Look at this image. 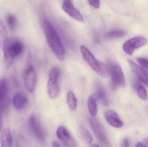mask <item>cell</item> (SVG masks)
<instances>
[{"label":"cell","mask_w":148,"mask_h":147,"mask_svg":"<svg viewBox=\"0 0 148 147\" xmlns=\"http://www.w3.org/2000/svg\"><path fill=\"white\" fill-rule=\"evenodd\" d=\"M42 27L48 43L53 52L59 60L63 61L66 57V51L55 29L47 20L43 21Z\"/></svg>","instance_id":"1"},{"label":"cell","mask_w":148,"mask_h":147,"mask_svg":"<svg viewBox=\"0 0 148 147\" xmlns=\"http://www.w3.org/2000/svg\"><path fill=\"white\" fill-rule=\"evenodd\" d=\"M23 50V45L20 39L16 36L7 37L3 44L4 62L7 66H10L15 58L20 55Z\"/></svg>","instance_id":"2"},{"label":"cell","mask_w":148,"mask_h":147,"mask_svg":"<svg viewBox=\"0 0 148 147\" xmlns=\"http://www.w3.org/2000/svg\"><path fill=\"white\" fill-rule=\"evenodd\" d=\"M81 51L84 59L99 76L103 78L108 77L109 71L108 67L102 62L97 60L87 47L81 46Z\"/></svg>","instance_id":"3"},{"label":"cell","mask_w":148,"mask_h":147,"mask_svg":"<svg viewBox=\"0 0 148 147\" xmlns=\"http://www.w3.org/2000/svg\"><path fill=\"white\" fill-rule=\"evenodd\" d=\"M60 74V69L55 67L52 69L49 74L47 83V93L49 96L52 99L58 97L60 93L59 79Z\"/></svg>","instance_id":"4"},{"label":"cell","mask_w":148,"mask_h":147,"mask_svg":"<svg viewBox=\"0 0 148 147\" xmlns=\"http://www.w3.org/2000/svg\"><path fill=\"white\" fill-rule=\"evenodd\" d=\"M90 125L99 142L103 146H110V143L103 127L99 121L93 117L89 118Z\"/></svg>","instance_id":"5"},{"label":"cell","mask_w":148,"mask_h":147,"mask_svg":"<svg viewBox=\"0 0 148 147\" xmlns=\"http://www.w3.org/2000/svg\"><path fill=\"white\" fill-rule=\"evenodd\" d=\"M111 88L116 89L120 86L125 85V77L120 65L115 64L110 68Z\"/></svg>","instance_id":"6"},{"label":"cell","mask_w":148,"mask_h":147,"mask_svg":"<svg viewBox=\"0 0 148 147\" xmlns=\"http://www.w3.org/2000/svg\"><path fill=\"white\" fill-rule=\"evenodd\" d=\"M30 130L35 137L41 142L46 140V133L42 126L34 114H31L29 119Z\"/></svg>","instance_id":"7"},{"label":"cell","mask_w":148,"mask_h":147,"mask_svg":"<svg viewBox=\"0 0 148 147\" xmlns=\"http://www.w3.org/2000/svg\"><path fill=\"white\" fill-rule=\"evenodd\" d=\"M147 42V38L143 36L134 37L126 41L123 44V51L129 55H132L136 49L145 45Z\"/></svg>","instance_id":"8"},{"label":"cell","mask_w":148,"mask_h":147,"mask_svg":"<svg viewBox=\"0 0 148 147\" xmlns=\"http://www.w3.org/2000/svg\"><path fill=\"white\" fill-rule=\"evenodd\" d=\"M56 133L58 139L66 146L69 147L77 146L76 142L75 139L64 126H60L56 130Z\"/></svg>","instance_id":"9"},{"label":"cell","mask_w":148,"mask_h":147,"mask_svg":"<svg viewBox=\"0 0 148 147\" xmlns=\"http://www.w3.org/2000/svg\"><path fill=\"white\" fill-rule=\"evenodd\" d=\"M24 83L27 90L30 93L34 91L36 86V75L32 65L29 66L25 72Z\"/></svg>","instance_id":"10"},{"label":"cell","mask_w":148,"mask_h":147,"mask_svg":"<svg viewBox=\"0 0 148 147\" xmlns=\"http://www.w3.org/2000/svg\"><path fill=\"white\" fill-rule=\"evenodd\" d=\"M62 9L70 17L78 21H83L82 16L75 7L71 0H64L62 3Z\"/></svg>","instance_id":"11"},{"label":"cell","mask_w":148,"mask_h":147,"mask_svg":"<svg viewBox=\"0 0 148 147\" xmlns=\"http://www.w3.org/2000/svg\"><path fill=\"white\" fill-rule=\"evenodd\" d=\"M104 117L107 123L110 126L121 128L123 126V123L119 117L118 114L113 110H108L104 113Z\"/></svg>","instance_id":"12"},{"label":"cell","mask_w":148,"mask_h":147,"mask_svg":"<svg viewBox=\"0 0 148 147\" xmlns=\"http://www.w3.org/2000/svg\"><path fill=\"white\" fill-rule=\"evenodd\" d=\"M128 63L135 73L144 84L148 86V72L131 60H129Z\"/></svg>","instance_id":"13"},{"label":"cell","mask_w":148,"mask_h":147,"mask_svg":"<svg viewBox=\"0 0 148 147\" xmlns=\"http://www.w3.org/2000/svg\"><path fill=\"white\" fill-rule=\"evenodd\" d=\"M96 97L103 106H108L109 104V99L108 93L103 85L101 83H97L96 85Z\"/></svg>","instance_id":"14"},{"label":"cell","mask_w":148,"mask_h":147,"mask_svg":"<svg viewBox=\"0 0 148 147\" xmlns=\"http://www.w3.org/2000/svg\"><path fill=\"white\" fill-rule=\"evenodd\" d=\"M7 94V80L3 79L0 80V114L2 113L6 105Z\"/></svg>","instance_id":"15"},{"label":"cell","mask_w":148,"mask_h":147,"mask_svg":"<svg viewBox=\"0 0 148 147\" xmlns=\"http://www.w3.org/2000/svg\"><path fill=\"white\" fill-rule=\"evenodd\" d=\"M0 142L2 147H12V135L8 128H5L3 130L0 138Z\"/></svg>","instance_id":"16"},{"label":"cell","mask_w":148,"mask_h":147,"mask_svg":"<svg viewBox=\"0 0 148 147\" xmlns=\"http://www.w3.org/2000/svg\"><path fill=\"white\" fill-rule=\"evenodd\" d=\"M13 104L16 109L22 108L27 104V100L25 95L21 93L16 94L13 98Z\"/></svg>","instance_id":"17"},{"label":"cell","mask_w":148,"mask_h":147,"mask_svg":"<svg viewBox=\"0 0 148 147\" xmlns=\"http://www.w3.org/2000/svg\"><path fill=\"white\" fill-rule=\"evenodd\" d=\"M97 99L95 95H91L88 99V107L90 116L95 117L97 114Z\"/></svg>","instance_id":"18"},{"label":"cell","mask_w":148,"mask_h":147,"mask_svg":"<svg viewBox=\"0 0 148 147\" xmlns=\"http://www.w3.org/2000/svg\"><path fill=\"white\" fill-rule=\"evenodd\" d=\"M79 131L84 142L88 146H90L93 143V139L89 131L82 126L79 127Z\"/></svg>","instance_id":"19"},{"label":"cell","mask_w":148,"mask_h":147,"mask_svg":"<svg viewBox=\"0 0 148 147\" xmlns=\"http://www.w3.org/2000/svg\"><path fill=\"white\" fill-rule=\"evenodd\" d=\"M133 86L137 95L141 99L145 101L148 100V96L147 90L141 84L139 83H135L134 84Z\"/></svg>","instance_id":"20"},{"label":"cell","mask_w":148,"mask_h":147,"mask_svg":"<svg viewBox=\"0 0 148 147\" xmlns=\"http://www.w3.org/2000/svg\"><path fill=\"white\" fill-rule=\"evenodd\" d=\"M67 103L69 109L75 111L77 108V100L75 94L72 91H69L67 96Z\"/></svg>","instance_id":"21"},{"label":"cell","mask_w":148,"mask_h":147,"mask_svg":"<svg viewBox=\"0 0 148 147\" xmlns=\"http://www.w3.org/2000/svg\"><path fill=\"white\" fill-rule=\"evenodd\" d=\"M6 22L9 28L11 31H14L16 29L17 25V20L14 15L8 14L6 16Z\"/></svg>","instance_id":"22"},{"label":"cell","mask_w":148,"mask_h":147,"mask_svg":"<svg viewBox=\"0 0 148 147\" xmlns=\"http://www.w3.org/2000/svg\"><path fill=\"white\" fill-rule=\"evenodd\" d=\"M125 32L121 29H115L107 33V37L110 39H118L121 38L125 35Z\"/></svg>","instance_id":"23"},{"label":"cell","mask_w":148,"mask_h":147,"mask_svg":"<svg viewBox=\"0 0 148 147\" xmlns=\"http://www.w3.org/2000/svg\"><path fill=\"white\" fill-rule=\"evenodd\" d=\"M7 34L6 27L0 19V46L3 45L4 40L7 38Z\"/></svg>","instance_id":"24"},{"label":"cell","mask_w":148,"mask_h":147,"mask_svg":"<svg viewBox=\"0 0 148 147\" xmlns=\"http://www.w3.org/2000/svg\"><path fill=\"white\" fill-rule=\"evenodd\" d=\"M140 65L143 67L145 70H148V60L147 59L143 58H137Z\"/></svg>","instance_id":"25"},{"label":"cell","mask_w":148,"mask_h":147,"mask_svg":"<svg viewBox=\"0 0 148 147\" xmlns=\"http://www.w3.org/2000/svg\"><path fill=\"white\" fill-rule=\"evenodd\" d=\"M88 3L90 6L95 8H98L100 7V0H88Z\"/></svg>","instance_id":"26"},{"label":"cell","mask_w":148,"mask_h":147,"mask_svg":"<svg viewBox=\"0 0 148 147\" xmlns=\"http://www.w3.org/2000/svg\"><path fill=\"white\" fill-rule=\"evenodd\" d=\"M130 142L128 139L127 138H124L122 142V146L129 147V146Z\"/></svg>","instance_id":"27"},{"label":"cell","mask_w":148,"mask_h":147,"mask_svg":"<svg viewBox=\"0 0 148 147\" xmlns=\"http://www.w3.org/2000/svg\"><path fill=\"white\" fill-rule=\"evenodd\" d=\"M3 127V120L1 114H0V133Z\"/></svg>","instance_id":"28"},{"label":"cell","mask_w":148,"mask_h":147,"mask_svg":"<svg viewBox=\"0 0 148 147\" xmlns=\"http://www.w3.org/2000/svg\"><path fill=\"white\" fill-rule=\"evenodd\" d=\"M53 147H60L61 145H60V143L58 142L55 141L53 142Z\"/></svg>","instance_id":"29"},{"label":"cell","mask_w":148,"mask_h":147,"mask_svg":"<svg viewBox=\"0 0 148 147\" xmlns=\"http://www.w3.org/2000/svg\"><path fill=\"white\" fill-rule=\"evenodd\" d=\"M136 147H145L144 145H143V143H141V142H138L136 143Z\"/></svg>","instance_id":"30"},{"label":"cell","mask_w":148,"mask_h":147,"mask_svg":"<svg viewBox=\"0 0 148 147\" xmlns=\"http://www.w3.org/2000/svg\"><path fill=\"white\" fill-rule=\"evenodd\" d=\"M143 143L145 147H148V139L145 140Z\"/></svg>","instance_id":"31"}]
</instances>
